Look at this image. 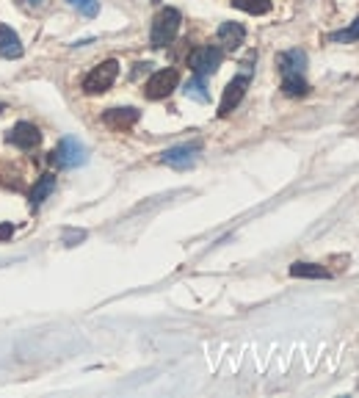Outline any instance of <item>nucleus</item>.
Here are the masks:
<instances>
[{
  "label": "nucleus",
  "instance_id": "obj_20",
  "mask_svg": "<svg viewBox=\"0 0 359 398\" xmlns=\"http://www.w3.org/2000/svg\"><path fill=\"white\" fill-rule=\"evenodd\" d=\"M11 232H14V227H11V222H6V224H0V241H6V238H11Z\"/></svg>",
  "mask_w": 359,
  "mask_h": 398
},
{
  "label": "nucleus",
  "instance_id": "obj_22",
  "mask_svg": "<svg viewBox=\"0 0 359 398\" xmlns=\"http://www.w3.org/2000/svg\"><path fill=\"white\" fill-rule=\"evenodd\" d=\"M0 111H3V103H0Z\"/></svg>",
  "mask_w": 359,
  "mask_h": 398
},
{
  "label": "nucleus",
  "instance_id": "obj_1",
  "mask_svg": "<svg viewBox=\"0 0 359 398\" xmlns=\"http://www.w3.org/2000/svg\"><path fill=\"white\" fill-rule=\"evenodd\" d=\"M180 22H183V17H180V11H177V9H171V6L161 9V11H158V17L152 20L149 44H152V47H166V44L177 36Z\"/></svg>",
  "mask_w": 359,
  "mask_h": 398
},
{
  "label": "nucleus",
  "instance_id": "obj_16",
  "mask_svg": "<svg viewBox=\"0 0 359 398\" xmlns=\"http://www.w3.org/2000/svg\"><path fill=\"white\" fill-rule=\"evenodd\" d=\"M235 9L246 11V14H266L271 11V0H233Z\"/></svg>",
  "mask_w": 359,
  "mask_h": 398
},
{
  "label": "nucleus",
  "instance_id": "obj_3",
  "mask_svg": "<svg viewBox=\"0 0 359 398\" xmlns=\"http://www.w3.org/2000/svg\"><path fill=\"white\" fill-rule=\"evenodd\" d=\"M86 161H89V155H86V147L78 139H61V144L50 152V164L61 169L84 166Z\"/></svg>",
  "mask_w": 359,
  "mask_h": 398
},
{
  "label": "nucleus",
  "instance_id": "obj_4",
  "mask_svg": "<svg viewBox=\"0 0 359 398\" xmlns=\"http://www.w3.org/2000/svg\"><path fill=\"white\" fill-rule=\"evenodd\" d=\"M188 66L193 69V75H199V78H208L213 75L218 66H221V50L218 47H199V50H193L188 59Z\"/></svg>",
  "mask_w": 359,
  "mask_h": 398
},
{
  "label": "nucleus",
  "instance_id": "obj_7",
  "mask_svg": "<svg viewBox=\"0 0 359 398\" xmlns=\"http://www.w3.org/2000/svg\"><path fill=\"white\" fill-rule=\"evenodd\" d=\"M196 155H199V144H180V147L166 149L161 155V164L171 169H188L196 164Z\"/></svg>",
  "mask_w": 359,
  "mask_h": 398
},
{
  "label": "nucleus",
  "instance_id": "obj_17",
  "mask_svg": "<svg viewBox=\"0 0 359 398\" xmlns=\"http://www.w3.org/2000/svg\"><path fill=\"white\" fill-rule=\"evenodd\" d=\"M186 97L196 100V103H208V100H211V94H208V89H205V81H202L199 75L186 84Z\"/></svg>",
  "mask_w": 359,
  "mask_h": 398
},
{
  "label": "nucleus",
  "instance_id": "obj_13",
  "mask_svg": "<svg viewBox=\"0 0 359 398\" xmlns=\"http://www.w3.org/2000/svg\"><path fill=\"white\" fill-rule=\"evenodd\" d=\"M53 191H56V174H42V177L36 180L34 191H31V208H39Z\"/></svg>",
  "mask_w": 359,
  "mask_h": 398
},
{
  "label": "nucleus",
  "instance_id": "obj_2",
  "mask_svg": "<svg viewBox=\"0 0 359 398\" xmlns=\"http://www.w3.org/2000/svg\"><path fill=\"white\" fill-rule=\"evenodd\" d=\"M116 75H119V61L108 59V61H103L100 66H94V69L84 78V91L86 94H103L106 89L113 86Z\"/></svg>",
  "mask_w": 359,
  "mask_h": 398
},
{
  "label": "nucleus",
  "instance_id": "obj_10",
  "mask_svg": "<svg viewBox=\"0 0 359 398\" xmlns=\"http://www.w3.org/2000/svg\"><path fill=\"white\" fill-rule=\"evenodd\" d=\"M246 39V28L241 22H221L218 25V42L224 44L227 50H238Z\"/></svg>",
  "mask_w": 359,
  "mask_h": 398
},
{
  "label": "nucleus",
  "instance_id": "obj_6",
  "mask_svg": "<svg viewBox=\"0 0 359 398\" xmlns=\"http://www.w3.org/2000/svg\"><path fill=\"white\" fill-rule=\"evenodd\" d=\"M246 89H249V75H238L233 78L227 89H224V94H221V105H218V116H227V114H233L238 103L243 100V94H246Z\"/></svg>",
  "mask_w": 359,
  "mask_h": 398
},
{
  "label": "nucleus",
  "instance_id": "obj_23",
  "mask_svg": "<svg viewBox=\"0 0 359 398\" xmlns=\"http://www.w3.org/2000/svg\"><path fill=\"white\" fill-rule=\"evenodd\" d=\"M155 3H158V0H155Z\"/></svg>",
  "mask_w": 359,
  "mask_h": 398
},
{
  "label": "nucleus",
  "instance_id": "obj_12",
  "mask_svg": "<svg viewBox=\"0 0 359 398\" xmlns=\"http://www.w3.org/2000/svg\"><path fill=\"white\" fill-rule=\"evenodd\" d=\"M0 56H3V59H20L22 56L20 36H17V31H11L9 25H0Z\"/></svg>",
  "mask_w": 359,
  "mask_h": 398
},
{
  "label": "nucleus",
  "instance_id": "obj_18",
  "mask_svg": "<svg viewBox=\"0 0 359 398\" xmlns=\"http://www.w3.org/2000/svg\"><path fill=\"white\" fill-rule=\"evenodd\" d=\"M329 39H332V42H357V39H359V17L351 22V25H348L345 31H338V34H332Z\"/></svg>",
  "mask_w": 359,
  "mask_h": 398
},
{
  "label": "nucleus",
  "instance_id": "obj_21",
  "mask_svg": "<svg viewBox=\"0 0 359 398\" xmlns=\"http://www.w3.org/2000/svg\"><path fill=\"white\" fill-rule=\"evenodd\" d=\"M22 6H39V3H42V0H20Z\"/></svg>",
  "mask_w": 359,
  "mask_h": 398
},
{
  "label": "nucleus",
  "instance_id": "obj_8",
  "mask_svg": "<svg viewBox=\"0 0 359 398\" xmlns=\"http://www.w3.org/2000/svg\"><path fill=\"white\" fill-rule=\"evenodd\" d=\"M9 144H14V147L20 149H34L39 141H42V133H39V127L31 125V122H17V125L9 130Z\"/></svg>",
  "mask_w": 359,
  "mask_h": 398
},
{
  "label": "nucleus",
  "instance_id": "obj_14",
  "mask_svg": "<svg viewBox=\"0 0 359 398\" xmlns=\"http://www.w3.org/2000/svg\"><path fill=\"white\" fill-rule=\"evenodd\" d=\"M290 277H298V279H329L332 274L326 272L323 266H315V263H293Z\"/></svg>",
  "mask_w": 359,
  "mask_h": 398
},
{
  "label": "nucleus",
  "instance_id": "obj_9",
  "mask_svg": "<svg viewBox=\"0 0 359 398\" xmlns=\"http://www.w3.org/2000/svg\"><path fill=\"white\" fill-rule=\"evenodd\" d=\"M138 108H111L103 114V122H106L111 130H130V127L138 122Z\"/></svg>",
  "mask_w": 359,
  "mask_h": 398
},
{
  "label": "nucleus",
  "instance_id": "obj_5",
  "mask_svg": "<svg viewBox=\"0 0 359 398\" xmlns=\"http://www.w3.org/2000/svg\"><path fill=\"white\" fill-rule=\"evenodd\" d=\"M177 84H180L177 69H158V72L147 81L144 94H147L149 100H166L171 91L177 89Z\"/></svg>",
  "mask_w": 359,
  "mask_h": 398
},
{
  "label": "nucleus",
  "instance_id": "obj_15",
  "mask_svg": "<svg viewBox=\"0 0 359 398\" xmlns=\"http://www.w3.org/2000/svg\"><path fill=\"white\" fill-rule=\"evenodd\" d=\"M282 91L290 94V97H301V94L310 91V86H307V81L301 75H285L282 78Z\"/></svg>",
  "mask_w": 359,
  "mask_h": 398
},
{
  "label": "nucleus",
  "instance_id": "obj_11",
  "mask_svg": "<svg viewBox=\"0 0 359 398\" xmlns=\"http://www.w3.org/2000/svg\"><path fill=\"white\" fill-rule=\"evenodd\" d=\"M276 64H279L282 75H301L304 66H307V53H304V50H288V53H279Z\"/></svg>",
  "mask_w": 359,
  "mask_h": 398
},
{
  "label": "nucleus",
  "instance_id": "obj_19",
  "mask_svg": "<svg viewBox=\"0 0 359 398\" xmlns=\"http://www.w3.org/2000/svg\"><path fill=\"white\" fill-rule=\"evenodd\" d=\"M81 14H86V17H97V11H100V3L97 0H69Z\"/></svg>",
  "mask_w": 359,
  "mask_h": 398
}]
</instances>
